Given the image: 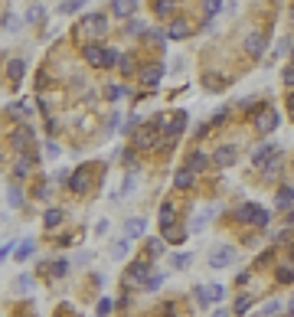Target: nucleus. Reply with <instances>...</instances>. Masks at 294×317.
Segmentation results:
<instances>
[{"label": "nucleus", "instance_id": "nucleus-18", "mask_svg": "<svg viewBox=\"0 0 294 317\" xmlns=\"http://www.w3.org/2000/svg\"><path fill=\"white\" fill-rule=\"evenodd\" d=\"M62 216H65L62 209H46V213H43V226H46V229H56V226L62 222Z\"/></svg>", "mask_w": 294, "mask_h": 317}, {"label": "nucleus", "instance_id": "nucleus-8", "mask_svg": "<svg viewBox=\"0 0 294 317\" xmlns=\"http://www.w3.org/2000/svg\"><path fill=\"white\" fill-rule=\"evenodd\" d=\"M160 79H163V66H160V62H151V66L141 69V85L157 88V85H160Z\"/></svg>", "mask_w": 294, "mask_h": 317}, {"label": "nucleus", "instance_id": "nucleus-56", "mask_svg": "<svg viewBox=\"0 0 294 317\" xmlns=\"http://www.w3.org/2000/svg\"><path fill=\"white\" fill-rule=\"evenodd\" d=\"M288 226H294V209H291V213H288Z\"/></svg>", "mask_w": 294, "mask_h": 317}, {"label": "nucleus", "instance_id": "nucleus-4", "mask_svg": "<svg viewBox=\"0 0 294 317\" xmlns=\"http://www.w3.org/2000/svg\"><path fill=\"white\" fill-rule=\"evenodd\" d=\"M88 186H92V167H76V174H69V190L72 193H85Z\"/></svg>", "mask_w": 294, "mask_h": 317}, {"label": "nucleus", "instance_id": "nucleus-24", "mask_svg": "<svg viewBox=\"0 0 294 317\" xmlns=\"http://www.w3.org/2000/svg\"><path fill=\"white\" fill-rule=\"evenodd\" d=\"M186 232L183 229H176V226H163V239H170V242H183Z\"/></svg>", "mask_w": 294, "mask_h": 317}, {"label": "nucleus", "instance_id": "nucleus-32", "mask_svg": "<svg viewBox=\"0 0 294 317\" xmlns=\"http://www.w3.org/2000/svg\"><path fill=\"white\" fill-rule=\"evenodd\" d=\"M167 36H170V33H163V30H157V26H154V30H147V40H151V43H157V46H163V40H167Z\"/></svg>", "mask_w": 294, "mask_h": 317}, {"label": "nucleus", "instance_id": "nucleus-51", "mask_svg": "<svg viewBox=\"0 0 294 317\" xmlns=\"http://www.w3.org/2000/svg\"><path fill=\"white\" fill-rule=\"evenodd\" d=\"M17 284H20V288H33V278H30V275H20V278H17Z\"/></svg>", "mask_w": 294, "mask_h": 317}, {"label": "nucleus", "instance_id": "nucleus-3", "mask_svg": "<svg viewBox=\"0 0 294 317\" xmlns=\"http://www.w3.org/2000/svg\"><path fill=\"white\" fill-rule=\"evenodd\" d=\"M186 121H190V115L186 111H176L174 118L163 124V138H167V147L176 141V134H183V128H186Z\"/></svg>", "mask_w": 294, "mask_h": 317}, {"label": "nucleus", "instance_id": "nucleus-12", "mask_svg": "<svg viewBox=\"0 0 294 317\" xmlns=\"http://www.w3.org/2000/svg\"><path fill=\"white\" fill-rule=\"evenodd\" d=\"M144 229H147V219L144 216H134L124 222V239H137V236H144Z\"/></svg>", "mask_w": 294, "mask_h": 317}, {"label": "nucleus", "instance_id": "nucleus-34", "mask_svg": "<svg viewBox=\"0 0 294 317\" xmlns=\"http://www.w3.org/2000/svg\"><path fill=\"white\" fill-rule=\"evenodd\" d=\"M163 249H167L163 239H151V242H147V255H163Z\"/></svg>", "mask_w": 294, "mask_h": 317}, {"label": "nucleus", "instance_id": "nucleus-5", "mask_svg": "<svg viewBox=\"0 0 294 317\" xmlns=\"http://www.w3.org/2000/svg\"><path fill=\"white\" fill-rule=\"evenodd\" d=\"M278 121H281V115H278L274 108L261 111L258 118H255V131H258V134H272L274 128H278Z\"/></svg>", "mask_w": 294, "mask_h": 317}, {"label": "nucleus", "instance_id": "nucleus-38", "mask_svg": "<svg viewBox=\"0 0 294 317\" xmlns=\"http://www.w3.org/2000/svg\"><path fill=\"white\" fill-rule=\"evenodd\" d=\"M249 307H252V297H249V295H242L239 301H235V314H245Z\"/></svg>", "mask_w": 294, "mask_h": 317}, {"label": "nucleus", "instance_id": "nucleus-6", "mask_svg": "<svg viewBox=\"0 0 294 317\" xmlns=\"http://www.w3.org/2000/svg\"><path fill=\"white\" fill-rule=\"evenodd\" d=\"M232 258H235L232 245H219L209 252V268H226V265H232Z\"/></svg>", "mask_w": 294, "mask_h": 317}, {"label": "nucleus", "instance_id": "nucleus-36", "mask_svg": "<svg viewBox=\"0 0 294 317\" xmlns=\"http://www.w3.org/2000/svg\"><path fill=\"white\" fill-rule=\"evenodd\" d=\"M7 111H10L13 118H20V115H30V105H26V101H17V105H10Z\"/></svg>", "mask_w": 294, "mask_h": 317}, {"label": "nucleus", "instance_id": "nucleus-29", "mask_svg": "<svg viewBox=\"0 0 294 317\" xmlns=\"http://www.w3.org/2000/svg\"><path fill=\"white\" fill-rule=\"evenodd\" d=\"M278 311H281V301H268V304L258 311V317H274Z\"/></svg>", "mask_w": 294, "mask_h": 317}, {"label": "nucleus", "instance_id": "nucleus-55", "mask_svg": "<svg viewBox=\"0 0 294 317\" xmlns=\"http://www.w3.org/2000/svg\"><path fill=\"white\" fill-rule=\"evenodd\" d=\"M88 258H92V255H88V252H78V255H76V265H85Z\"/></svg>", "mask_w": 294, "mask_h": 317}, {"label": "nucleus", "instance_id": "nucleus-46", "mask_svg": "<svg viewBox=\"0 0 294 317\" xmlns=\"http://www.w3.org/2000/svg\"><path fill=\"white\" fill-rule=\"evenodd\" d=\"M118 69H121V72H131V69H134V62H131V56H121Z\"/></svg>", "mask_w": 294, "mask_h": 317}, {"label": "nucleus", "instance_id": "nucleus-9", "mask_svg": "<svg viewBox=\"0 0 294 317\" xmlns=\"http://www.w3.org/2000/svg\"><path fill=\"white\" fill-rule=\"evenodd\" d=\"M213 164L216 167H232L235 164V147H229V144L216 147V151H213Z\"/></svg>", "mask_w": 294, "mask_h": 317}, {"label": "nucleus", "instance_id": "nucleus-41", "mask_svg": "<svg viewBox=\"0 0 294 317\" xmlns=\"http://www.w3.org/2000/svg\"><path fill=\"white\" fill-rule=\"evenodd\" d=\"M17 26H20V20H17V17L7 10V13H3V30H17Z\"/></svg>", "mask_w": 294, "mask_h": 317}, {"label": "nucleus", "instance_id": "nucleus-27", "mask_svg": "<svg viewBox=\"0 0 294 317\" xmlns=\"http://www.w3.org/2000/svg\"><path fill=\"white\" fill-rule=\"evenodd\" d=\"M43 13H46V7H43V3H33L30 10H26V20H30V23H36V20H43Z\"/></svg>", "mask_w": 294, "mask_h": 317}, {"label": "nucleus", "instance_id": "nucleus-14", "mask_svg": "<svg viewBox=\"0 0 294 317\" xmlns=\"http://www.w3.org/2000/svg\"><path fill=\"white\" fill-rule=\"evenodd\" d=\"M7 76H10L13 82H20V79L26 76V59H10V62H7Z\"/></svg>", "mask_w": 294, "mask_h": 317}, {"label": "nucleus", "instance_id": "nucleus-57", "mask_svg": "<svg viewBox=\"0 0 294 317\" xmlns=\"http://www.w3.org/2000/svg\"><path fill=\"white\" fill-rule=\"evenodd\" d=\"M288 108H294V95H291V99H288Z\"/></svg>", "mask_w": 294, "mask_h": 317}, {"label": "nucleus", "instance_id": "nucleus-1", "mask_svg": "<svg viewBox=\"0 0 294 317\" xmlns=\"http://www.w3.org/2000/svg\"><path fill=\"white\" fill-rule=\"evenodd\" d=\"M235 216H239V222H252V226H258V229H261V226H268L272 213H268V209H261L258 203H242Z\"/></svg>", "mask_w": 294, "mask_h": 317}, {"label": "nucleus", "instance_id": "nucleus-33", "mask_svg": "<svg viewBox=\"0 0 294 317\" xmlns=\"http://www.w3.org/2000/svg\"><path fill=\"white\" fill-rule=\"evenodd\" d=\"M78 7H85L82 0H65V3H59V13H76Z\"/></svg>", "mask_w": 294, "mask_h": 317}, {"label": "nucleus", "instance_id": "nucleus-13", "mask_svg": "<svg viewBox=\"0 0 294 317\" xmlns=\"http://www.w3.org/2000/svg\"><path fill=\"white\" fill-rule=\"evenodd\" d=\"M82 56H85V62H92V66H101V62H105V49L98 43H88L85 49H82Z\"/></svg>", "mask_w": 294, "mask_h": 317}, {"label": "nucleus", "instance_id": "nucleus-45", "mask_svg": "<svg viewBox=\"0 0 294 317\" xmlns=\"http://www.w3.org/2000/svg\"><path fill=\"white\" fill-rule=\"evenodd\" d=\"M141 30H144V23H141V20H131L128 26H124V33H141Z\"/></svg>", "mask_w": 294, "mask_h": 317}, {"label": "nucleus", "instance_id": "nucleus-21", "mask_svg": "<svg viewBox=\"0 0 294 317\" xmlns=\"http://www.w3.org/2000/svg\"><path fill=\"white\" fill-rule=\"evenodd\" d=\"M170 36H174V40H183V36H190V23H186V20H174V26H170Z\"/></svg>", "mask_w": 294, "mask_h": 317}, {"label": "nucleus", "instance_id": "nucleus-25", "mask_svg": "<svg viewBox=\"0 0 294 317\" xmlns=\"http://www.w3.org/2000/svg\"><path fill=\"white\" fill-rule=\"evenodd\" d=\"M30 138H33L30 128H20V131L13 134V144H17V147H26V144H30Z\"/></svg>", "mask_w": 294, "mask_h": 317}, {"label": "nucleus", "instance_id": "nucleus-19", "mask_svg": "<svg viewBox=\"0 0 294 317\" xmlns=\"http://www.w3.org/2000/svg\"><path fill=\"white\" fill-rule=\"evenodd\" d=\"M190 183H193V170H186V167H183V170H176V177H174V186H176V190H186Z\"/></svg>", "mask_w": 294, "mask_h": 317}, {"label": "nucleus", "instance_id": "nucleus-49", "mask_svg": "<svg viewBox=\"0 0 294 317\" xmlns=\"http://www.w3.org/2000/svg\"><path fill=\"white\" fill-rule=\"evenodd\" d=\"M160 284H163V278H160V275H154V278H151V281H147V284H144V288H151V291H157Z\"/></svg>", "mask_w": 294, "mask_h": 317}, {"label": "nucleus", "instance_id": "nucleus-39", "mask_svg": "<svg viewBox=\"0 0 294 317\" xmlns=\"http://www.w3.org/2000/svg\"><path fill=\"white\" fill-rule=\"evenodd\" d=\"M154 10L160 13V17H167V13L174 10V3H170V0H157V3H154Z\"/></svg>", "mask_w": 294, "mask_h": 317}, {"label": "nucleus", "instance_id": "nucleus-42", "mask_svg": "<svg viewBox=\"0 0 294 317\" xmlns=\"http://www.w3.org/2000/svg\"><path fill=\"white\" fill-rule=\"evenodd\" d=\"M222 7H229V3H222V0H209V3H206V13H209V17H216Z\"/></svg>", "mask_w": 294, "mask_h": 317}, {"label": "nucleus", "instance_id": "nucleus-20", "mask_svg": "<svg viewBox=\"0 0 294 317\" xmlns=\"http://www.w3.org/2000/svg\"><path fill=\"white\" fill-rule=\"evenodd\" d=\"M154 141H157V138H154V131H151V128H141V131L134 134V144H137V147H151Z\"/></svg>", "mask_w": 294, "mask_h": 317}, {"label": "nucleus", "instance_id": "nucleus-52", "mask_svg": "<svg viewBox=\"0 0 294 317\" xmlns=\"http://www.w3.org/2000/svg\"><path fill=\"white\" fill-rule=\"evenodd\" d=\"M226 115H229V108H219L216 118H213V124H222V121H226Z\"/></svg>", "mask_w": 294, "mask_h": 317}, {"label": "nucleus", "instance_id": "nucleus-23", "mask_svg": "<svg viewBox=\"0 0 294 317\" xmlns=\"http://www.w3.org/2000/svg\"><path fill=\"white\" fill-rule=\"evenodd\" d=\"M7 199H10V206H26V197H23L17 186H10V190H7Z\"/></svg>", "mask_w": 294, "mask_h": 317}, {"label": "nucleus", "instance_id": "nucleus-15", "mask_svg": "<svg viewBox=\"0 0 294 317\" xmlns=\"http://www.w3.org/2000/svg\"><path fill=\"white\" fill-rule=\"evenodd\" d=\"M134 10H137L134 0H115V3H111V13H115V17H131Z\"/></svg>", "mask_w": 294, "mask_h": 317}, {"label": "nucleus", "instance_id": "nucleus-31", "mask_svg": "<svg viewBox=\"0 0 294 317\" xmlns=\"http://www.w3.org/2000/svg\"><path fill=\"white\" fill-rule=\"evenodd\" d=\"M278 170H281V154H274L272 160H268V167H265V177H274Z\"/></svg>", "mask_w": 294, "mask_h": 317}, {"label": "nucleus", "instance_id": "nucleus-2", "mask_svg": "<svg viewBox=\"0 0 294 317\" xmlns=\"http://www.w3.org/2000/svg\"><path fill=\"white\" fill-rule=\"evenodd\" d=\"M78 30H82L85 36H105V30H108V17H105V13H85L82 23H78Z\"/></svg>", "mask_w": 294, "mask_h": 317}, {"label": "nucleus", "instance_id": "nucleus-59", "mask_svg": "<svg viewBox=\"0 0 294 317\" xmlns=\"http://www.w3.org/2000/svg\"><path fill=\"white\" fill-rule=\"evenodd\" d=\"M291 62H294V53H291Z\"/></svg>", "mask_w": 294, "mask_h": 317}, {"label": "nucleus", "instance_id": "nucleus-22", "mask_svg": "<svg viewBox=\"0 0 294 317\" xmlns=\"http://www.w3.org/2000/svg\"><path fill=\"white\" fill-rule=\"evenodd\" d=\"M128 245H131L128 239H118L111 245V258H124V255H128Z\"/></svg>", "mask_w": 294, "mask_h": 317}, {"label": "nucleus", "instance_id": "nucleus-16", "mask_svg": "<svg viewBox=\"0 0 294 317\" xmlns=\"http://www.w3.org/2000/svg\"><path fill=\"white\" fill-rule=\"evenodd\" d=\"M294 203V190L291 186H281V190H278V197H274V206L278 209H288Z\"/></svg>", "mask_w": 294, "mask_h": 317}, {"label": "nucleus", "instance_id": "nucleus-53", "mask_svg": "<svg viewBox=\"0 0 294 317\" xmlns=\"http://www.w3.org/2000/svg\"><path fill=\"white\" fill-rule=\"evenodd\" d=\"M278 278H281V281H291L294 272H291V268H281V272H278Z\"/></svg>", "mask_w": 294, "mask_h": 317}, {"label": "nucleus", "instance_id": "nucleus-44", "mask_svg": "<svg viewBox=\"0 0 294 317\" xmlns=\"http://www.w3.org/2000/svg\"><path fill=\"white\" fill-rule=\"evenodd\" d=\"M65 272H69V262H62V258H59V262L53 265V275H56V278H62Z\"/></svg>", "mask_w": 294, "mask_h": 317}, {"label": "nucleus", "instance_id": "nucleus-47", "mask_svg": "<svg viewBox=\"0 0 294 317\" xmlns=\"http://www.w3.org/2000/svg\"><path fill=\"white\" fill-rule=\"evenodd\" d=\"M121 95H124V88H121V85H111V88H108V99H111V101H118Z\"/></svg>", "mask_w": 294, "mask_h": 317}, {"label": "nucleus", "instance_id": "nucleus-35", "mask_svg": "<svg viewBox=\"0 0 294 317\" xmlns=\"http://www.w3.org/2000/svg\"><path fill=\"white\" fill-rule=\"evenodd\" d=\"M121 62V56H118V49H105V62H101V66L108 69V66H118Z\"/></svg>", "mask_w": 294, "mask_h": 317}, {"label": "nucleus", "instance_id": "nucleus-54", "mask_svg": "<svg viewBox=\"0 0 294 317\" xmlns=\"http://www.w3.org/2000/svg\"><path fill=\"white\" fill-rule=\"evenodd\" d=\"M284 82H288V85H294V66L284 69Z\"/></svg>", "mask_w": 294, "mask_h": 317}, {"label": "nucleus", "instance_id": "nucleus-50", "mask_svg": "<svg viewBox=\"0 0 294 317\" xmlns=\"http://www.w3.org/2000/svg\"><path fill=\"white\" fill-rule=\"evenodd\" d=\"M203 222H206V213H203V216H196V219H193V226H190V229H193V232H199V229H203Z\"/></svg>", "mask_w": 294, "mask_h": 317}, {"label": "nucleus", "instance_id": "nucleus-28", "mask_svg": "<svg viewBox=\"0 0 294 317\" xmlns=\"http://www.w3.org/2000/svg\"><path fill=\"white\" fill-rule=\"evenodd\" d=\"M33 249H36V245H33L30 239H26V242H20V245H17V258H20V262H23V258H30V255H33Z\"/></svg>", "mask_w": 294, "mask_h": 317}, {"label": "nucleus", "instance_id": "nucleus-60", "mask_svg": "<svg viewBox=\"0 0 294 317\" xmlns=\"http://www.w3.org/2000/svg\"><path fill=\"white\" fill-rule=\"evenodd\" d=\"M291 20H294V13H291Z\"/></svg>", "mask_w": 294, "mask_h": 317}, {"label": "nucleus", "instance_id": "nucleus-37", "mask_svg": "<svg viewBox=\"0 0 294 317\" xmlns=\"http://www.w3.org/2000/svg\"><path fill=\"white\" fill-rule=\"evenodd\" d=\"M170 265H174V268H183V265H190V255H186V252H176L174 258H170Z\"/></svg>", "mask_w": 294, "mask_h": 317}, {"label": "nucleus", "instance_id": "nucleus-58", "mask_svg": "<svg viewBox=\"0 0 294 317\" xmlns=\"http://www.w3.org/2000/svg\"><path fill=\"white\" fill-rule=\"evenodd\" d=\"M216 317H229V314H226V311H216Z\"/></svg>", "mask_w": 294, "mask_h": 317}, {"label": "nucleus", "instance_id": "nucleus-17", "mask_svg": "<svg viewBox=\"0 0 294 317\" xmlns=\"http://www.w3.org/2000/svg\"><path fill=\"white\" fill-rule=\"evenodd\" d=\"M203 167H206V154H203V151H193V154H190V160H186V170L199 174Z\"/></svg>", "mask_w": 294, "mask_h": 317}, {"label": "nucleus", "instance_id": "nucleus-48", "mask_svg": "<svg viewBox=\"0 0 294 317\" xmlns=\"http://www.w3.org/2000/svg\"><path fill=\"white\" fill-rule=\"evenodd\" d=\"M46 157H59V144L46 141Z\"/></svg>", "mask_w": 294, "mask_h": 317}, {"label": "nucleus", "instance_id": "nucleus-10", "mask_svg": "<svg viewBox=\"0 0 294 317\" xmlns=\"http://www.w3.org/2000/svg\"><path fill=\"white\" fill-rule=\"evenodd\" d=\"M154 275H151V268H147V262H134L131 265V278H128V284H147Z\"/></svg>", "mask_w": 294, "mask_h": 317}, {"label": "nucleus", "instance_id": "nucleus-7", "mask_svg": "<svg viewBox=\"0 0 294 317\" xmlns=\"http://www.w3.org/2000/svg\"><path fill=\"white\" fill-rule=\"evenodd\" d=\"M265 46H268V36H265V33H249V36H245V53H249L252 59H261Z\"/></svg>", "mask_w": 294, "mask_h": 317}, {"label": "nucleus", "instance_id": "nucleus-26", "mask_svg": "<svg viewBox=\"0 0 294 317\" xmlns=\"http://www.w3.org/2000/svg\"><path fill=\"white\" fill-rule=\"evenodd\" d=\"M160 226H174V206H170V203L160 206Z\"/></svg>", "mask_w": 294, "mask_h": 317}, {"label": "nucleus", "instance_id": "nucleus-11", "mask_svg": "<svg viewBox=\"0 0 294 317\" xmlns=\"http://www.w3.org/2000/svg\"><path fill=\"white\" fill-rule=\"evenodd\" d=\"M274 154H281L278 147H274V144H261V147H255V154H252V164H255V167L268 164V160H272Z\"/></svg>", "mask_w": 294, "mask_h": 317}, {"label": "nucleus", "instance_id": "nucleus-43", "mask_svg": "<svg viewBox=\"0 0 294 317\" xmlns=\"http://www.w3.org/2000/svg\"><path fill=\"white\" fill-rule=\"evenodd\" d=\"M111 307H115V304H111L108 297H101V301H98V317H105V314H111Z\"/></svg>", "mask_w": 294, "mask_h": 317}, {"label": "nucleus", "instance_id": "nucleus-40", "mask_svg": "<svg viewBox=\"0 0 294 317\" xmlns=\"http://www.w3.org/2000/svg\"><path fill=\"white\" fill-rule=\"evenodd\" d=\"M209 297H213V301H222V297H226V288H222V284H209Z\"/></svg>", "mask_w": 294, "mask_h": 317}, {"label": "nucleus", "instance_id": "nucleus-30", "mask_svg": "<svg viewBox=\"0 0 294 317\" xmlns=\"http://www.w3.org/2000/svg\"><path fill=\"white\" fill-rule=\"evenodd\" d=\"M193 295H196V304H199V307H206V304H213V297H209V288H196Z\"/></svg>", "mask_w": 294, "mask_h": 317}]
</instances>
